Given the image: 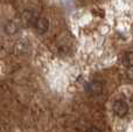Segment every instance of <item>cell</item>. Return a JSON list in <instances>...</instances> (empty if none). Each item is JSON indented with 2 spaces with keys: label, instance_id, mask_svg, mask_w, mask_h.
Instances as JSON below:
<instances>
[{
  "label": "cell",
  "instance_id": "3",
  "mask_svg": "<svg viewBox=\"0 0 133 132\" xmlns=\"http://www.w3.org/2000/svg\"><path fill=\"white\" fill-rule=\"evenodd\" d=\"M35 28H36L39 34H44L49 28V21L46 18H39L35 23Z\"/></svg>",
  "mask_w": 133,
  "mask_h": 132
},
{
  "label": "cell",
  "instance_id": "7",
  "mask_svg": "<svg viewBox=\"0 0 133 132\" xmlns=\"http://www.w3.org/2000/svg\"><path fill=\"white\" fill-rule=\"evenodd\" d=\"M87 132H101V130H99V129H97V128H95V126H91V128L88 129Z\"/></svg>",
  "mask_w": 133,
  "mask_h": 132
},
{
  "label": "cell",
  "instance_id": "5",
  "mask_svg": "<svg viewBox=\"0 0 133 132\" xmlns=\"http://www.w3.org/2000/svg\"><path fill=\"white\" fill-rule=\"evenodd\" d=\"M16 29H18V27H16V25L13 22V21H8V22L5 25V30H6V33L14 34V33L16 32Z\"/></svg>",
  "mask_w": 133,
  "mask_h": 132
},
{
  "label": "cell",
  "instance_id": "6",
  "mask_svg": "<svg viewBox=\"0 0 133 132\" xmlns=\"http://www.w3.org/2000/svg\"><path fill=\"white\" fill-rule=\"evenodd\" d=\"M127 76H129L131 80H133V65L129 67V70H127Z\"/></svg>",
  "mask_w": 133,
  "mask_h": 132
},
{
  "label": "cell",
  "instance_id": "4",
  "mask_svg": "<svg viewBox=\"0 0 133 132\" xmlns=\"http://www.w3.org/2000/svg\"><path fill=\"white\" fill-rule=\"evenodd\" d=\"M36 20L37 19L35 18V14L33 13L32 11H26V12H23V14H22V22L25 23L26 26H30V25H33V23H36Z\"/></svg>",
  "mask_w": 133,
  "mask_h": 132
},
{
  "label": "cell",
  "instance_id": "1",
  "mask_svg": "<svg viewBox=\"0 0 133 132\" xmlns=\"http://www.w3.org/2000/svg\"><path fill=\"white\" fill-rule=\"evenodd\" d=\"M113 112L117 115L118 117H125L129 112V105L125 101L123 100H117L115 103H113Z\"/></svg>",
  "mask_w": 133,
  "mask_h": 132
},
{
  "label": "cell",
  "instance_id": "2",
  "mask_svg": "<svg viewBox=\"0 0 133 132\" xmlns=\"http://www.w3.org/2000/svg\"><path fill=\"white\" fill-rule=\"evenodd\" d=\"M87 90L89 94L91 95H99V94L103 91V84L98 81H94V82H90L87 87Z\"/></svg>",
  "mask_w": 133,
  "mask_h": 132
}]
</instances>
